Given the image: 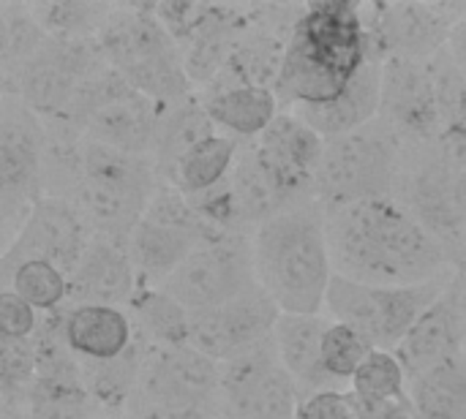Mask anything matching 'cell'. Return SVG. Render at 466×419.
I'll use <instances>...</instances> for the list:
<instances>
[{
    "instance_id": "obj_40",
    "label": "cell",
    "mask_w": 466,
    "mask_h": 419,
    "mask_svg": "<svg viewBox=\"0 0 466 419\" xmlns=\"http://www.w3.org/2000/svg\"><path fill=\"white\" fill-rule=\"evenodd\" d=\"M445 248V256H448V264L453 270H459L466 278V224L442 245Z\"/></svg>"
},
{
    "instance_id": "obj_19",
    "label": "cell",
    "mask_w": 466,
    "mask_h": 419,
    "mask_svg": "<svg viewBox=\"0 0 466 419\" xmlns=\"http://www.w3.org/2000/svg\"><path fill=\"white\" fill-rule=\"evenodd\" d=\"M466 352V303L464 284L451 281L445 294L420 316L410 335L396 349L399 363L407 371V379H418L442 363Z\"/></svg>"
},
{
    "instance_id": "obj_10",
    "label": "cell",
    "mask_w": 466,
    "mask_h": 419,
    "mask_svg": "<svg viewBox=\"0 0 466 419\" xmlns=\"http://www.w3.org/2000/svg\"><path fill=\"white\" fill-rule=\"evenodd\" d=\"M224 237L177 188L161 183L128 248L145 286H161L194 251Z\"/></svg>"
},
{
    "instance_id": "obj_27",
    "label": "cell",
    "mask_w": 466,
    "mask_h": 419,
    "mask_svg": "<svg viewBox=\"0 0 466 419\" xmlns=\"http://www.w3.org/2000/svg\"><path fill=\"white\" fill-rule=\"evenodd\" d=\"M238 153H240L238 139H232L227 134H213L186 153V158L177 164V169L172 172L167 185L177 188L188 199L210 194L229 177V172L238 161Z\"/></svg>"
},
{
    "instance_id": "obj_16",
    "label": "cell",
    "mask_w": 466,
    "mask_h": 419,
    "mask_svg": "<svg viewBox=\"0 0 466 419\" xmlns=\"http://www.w3.org/2000/svg\"><path fill=\"white\" fill-rule=\"evenodd\" d=\"M90 240V224L68 199L41 196L33 205L16 240L8 248H3V273L14 270L27 259H44L71 278Z\"/></svg>"
},
{
    "instance_id": "obj_28",
    "label": "cell",
    "mask_w": 466,
    "mask_h": 419,
    "mask_svg": "<svg viewBox=\"0 0 466 419\" xmlns=\"http://www.w3.org/2000/svg\"><path fill=\"white\" fill-rule=\"evenodd\" d=\"M418 419H466V352L410 382Z\"/></svg>"
},
{
    "instance_id": "obj_3",
    "label": "cell",
    "mask_w": 466,
    "mask_h": 419,
    "mask_svg": "<svg viewBox=\"0 0 466 419\" xmlns=\"http://www.w3.org/2000/svg\"><path fill=\"white\" fill-rule=\"evenodd\" d=\"M259 289L281 314L322 316L328 286L336 275L328 213L317 199L287 207L251 234Z\"/></svg>"
},
{
    "instance_id": "obj_17",
    "label": "cell",
    "mask_w": 466,
    "mask_h": 419,
    "mask_svg": "<svg viewBox=\"0 0 466 419\" xmlns=\"http://www.w3.org/2000/svg\"><path fill=\"white\" fill-rule=\"evenodd\" d=\"M279 319V305L257 289L227 305L191 314V346L224 365L273 338Z\"/></svg>"
},
{
    "instance_id": "obj_29",
    "label": "cell",
    "mask_w": 466,
    "mask_h": 419,
    "mask_svg": "<svg viewBox=\"0 0 466 419\" xmlns=\"http://www.w3.org/2000/svg\"><path fill=\"white\" fill-rule=\"evenodd\" d=\"M128 308L145 341L156 346H191V314L164 289L142 284Z\"/></svg>"
},
{
    "instance_id": "obj_26",
    "label": "cell",
    "mask_w": 466,
    "mask_h": 419,
    "mask_svg": "<svg viewBox=\"0 0 466 419\" xmlns=\"http://www.w3.org/2000/svg\"><path fill=\"white\" fill-rule=\"evenodd\" d=\"M213 134H216V125L208 117L199 95H186L180 101L164 104L158 112V128H156V142L150 153L161 183L172 177V172L177 169V164L186 158L191 147H197L202 139Z\"/></svg>"
},
{
    "instance_id": "obj_42",
    "label": "cell",
    "mask_w": 466,
    "mask_h": 419,
    "mask_svg": "<svg viewBox=\"0 0 466 419\" xmlns=\"http://www.w3.org/2000/svg\"><path fill=\"white\" fill-rule=\"evenodd\" d=\"M93 419H117V417H112V414H101V412H98Z\"/></svg>"
},
{
    "instance_id": "obj_34",
    "label": "cell",
    "mask_w": 466,
    "mask_h": 419,
    "mask_svg": "<svg viewBox=\"0 0 466 419\" xmlns=\"http://www.w3.org/2000/svg\"><path fill=\"white\" fill-rule=\"evenodd\" d=\"M38 357L33 338L27 341H8L0 338V395L3 409H25L30 387L35 382Z\"/></svg>"
},
{
    "instance_id": "obj_12",
    "label": "cell",
    "mask_w": 466,
    "mask_h": 419,
    "mask_svg": "<svg viewBox=\"0 0 466 419\" xmlns=\"http://www.w3.org/2000/svg\"><path fill=\"white\" fill-rule=\"evenodd\" d=\"M221 365L194 346L147 341L131 412L137 409H221Z\"/></svg>"
},
{
    "instance_id": "obj_38",
    "label": "cell",
    "mask_w": 466,
    "mask_h": 419,
    "mask_svg": "<svg viewBox=\"0 0 466 419\" xmlns=\"http://www.w3.org/2000/svg\"><path fill=\"white\" fill-rule=\"evenodd\" d=\"M131 419H224L221 409H137Z\"/></svg>"
},
{
    "instance_id": "obj_14",
    "label": "cell",
    "mask_w": 466,
    "mask_h": 419,
    "mask_svg": "<svg viewBox=\"0 0 466 419\" xmlns=\"http://www.w3.org/2000/svg\"><path fill=\"white\" fill-rule=\"evenodd\" d=\"M380 120L388 123L404 145L437 142L442 136L445 112L431 60L385 57Z\"/></svg>"
},
{
    "instance_id": "obj_41",
    "label": "cell",
    "mask_w": 466,
    "mask_h": 419,
    "mask_svg": "<svg viewBox=\"0 0 466 419\" xmlns=\"http://www.w3.org/2000/svg\"><path fill=\"white\" fill-rule=\"evenodd\" d=\"M448 55L453 57V63L461 68V74L466 76V14L456 22L451 41H448Z\"/></svg>"
},
{
    "instance_id": "obj_25",
    "label": "cell",
    "mask_w": 466,
    "mask_h": 419,
    "mask_svg": "<svg viewBox=\"0 0 466 419\" xmlns=\"http://www.w3.org/2000/svg\"><path fill=\"white\" fill-rule=\"evenodd\" d=\"M202 106L216 128H224L227 136L238 142L259 139L268 125L281 115L279 98L273 87H208L202 95Z\"/></svg>"
},
{
    "instance_id": "obj_35",
    "label": "cell",
    "mask_w": 466,
    "mask_h": 419,
    "mask_svg": "<svg viewBox=\"0 0 466 419\" xmlns=\"http://www.w3.org/2000/svg\"><path fill=\"white\" fill-rule=\"evenodd\" d=\"M371 352L374 346L350 324H341V322L328 324L325 338H322V363L339 387L352 384L355 374L360 371V365L366 363Z\"/></svg>"
},
{
    "instance_id": "obj_20",
    "label": "cell",
    "mask_w": 466,
    "mask_h": 419,
    "mask_svg": "<svg viewBox=\"0 0 466 419\" xmlns=\"http://www.w3.org/2000/svg\"><path fill=\"white\" fill-rule=\"evenodd\" d=\"M142 286L126 240L93 234L85 256L68 278L71 305H131Z\"/></svg>"
},
{
    "instance_id": "obj_7",
    "label": "cell",
    "mask_w": 466,
    "mask_h": 419,
    "mask_svg": "<svg viewBox=\"0 0 466 419\" xmlns=\"http://www.w3.org/2000/svg\"><path fill=\"white\" fill-rule=\"evenodd\" d=\"M453 275L418 286H374L344 275H333L325 297L330 322L350 324L374 349L396 352L420 316L445 294Z\"/></svg>"
},
{
    "instance_id": "obj_23",
    "label": "cell",
    "mask_w": 466,
    "mask_h": 419,
    "mask_svg": "<svg viewBox=\"0 0 466 419\" xmlns=\"http://www.w3.org/2000/svg\"><path fill=\"white\" fill-rule=\"evenodd\" d=\"M328 324L330 322L325 316L281 314L273 330L281 365L287 368V374L292 376L303 398L325 393V390H344L330 379L322 363V338H325Z\"/></svg>"
},
{
    "instance_id": "obj_15",
    "label": "cell",
    "mask_w": 466,
    "mask_h": 419,
    "mask_svg": "<svg viewBox=\"0 0 466 419\" xmlns=\"http://www.w3.org/2000/svg\"><path fill=\"white\" fill-rule=\"evenodd\" d=\"M251 145L289 207L317 199V177L328 139L319 136L303 117L284 109Z\"/></svg>"
},
{
    "instance_id": "obj_33",
    "label": "cell",
    "mask_w": 466,
    "mask_h": 419,
    "mask_svg": "<svg viewBox=\"0 0 466 419\" xmlns=\"http://www.w3.org/2000/svg\"><path fill=\"white\" fill-rule=\"evenodd\" d=\"M30 8L46 35L57 41L98 38L101 27L112 14V5L104 3H35Z\"/></svg>"
},
{
    "instance_id": "obj_6",
    "label": "cell",
    "mask_w": 466,
    "mask_h": 419,
    "mask_svg": "<svg viewBox=\"0 0 466 419\" xmlns=\"http://www.w3.org/2000/svg\"><path fill=\"white\" fill-rule=\"evenodd\" d=\"M401 150L404 142L382 120L328 139L317 177V202L322 210L333 213L350 205L393 196Z\"/></svg>"
},
{
    "instance_id": "obj_5",
    "label": "cell",
    "mask_w": 466,
    "mask_h": 419,
    "mask_svg": "<svg viewBox=\"0 0 466 419\" xmlns=\"http://www.w3.org/2000/svg\"><path fill=\"white\" fill-rule=\"evenodd\" d=\"M98 46L106 63L158 106L191 95L183 49L158 22L153 5L112 8L98 33Z\"/></svg>"
},
{
    "instance_id": "obj_37",
    "label": "cell",
    "mask_w": 466,
    "mask_h": 419,
    "mask_svg": "<svg viewBox=\"0 0 466 419\" xmlns=\"http://www.w3.org/2000/svg\"><path fill=\"white\" fill-rule=\"evenodd\" d=\"M298 419H363L350 390H325L300 401Z\"/></svg>"
},
{
    "instance_id": "obj_31",
    "label": "cell",
    "mask_w": 466,
    "mask_h": 419,
    "mask_svg": "<svg viewBox=\"0 0 466 419\" xmlns=\"http://www.w3.org/2000/svg\"><path fill=\"white\" fill-rule=\"evenodd\" d=\"M350 393L355 395L360 412H371L382 404L407 398L410 395V379H407V371L399 363L396 352L374 349L366 357V363L360 365V371L355 374Z\"/></svg>"
},
{
    "instance_id": "obj_9",
    "label": "cell",
    "mask_w": 466,
    "mask_h": 419,
    "mask_svg": "<svg viewBox=\"0 0 466 419\" xmlns=\"http://www.w3.org/2000/svg\"><path fill=\"white\" fill-rule=\"evenodd\" d=\"M393 196L440 245L466 224V172L440 142L404 145Z\"/></svg>"
},
{
    "instance_id": "obj_11",
    "label": "cell",
    "mask_w": 466,
    "mask_h": 419,
    "mask_svg": "<svg viewBox=\"0 0 466 419\" xmlns=\"http://www.w3.org/2000/svg\"><path fill=\"white\" fill-rule=\"evenodd\" d=\"M158 289L177 300L188 314H202L259 289L251 237L224 234L194 251Z\"/></svg>"
},
{
    "instance_id": "obj_39",
    "label": "cell",
    "mask_w": 466,
    "mask_h": 419,
    "mask_svg": "<svg viewBox=\"0 0 466 419\" xmlns=\"http://www.w3.org/2000/svg\"><path fill=\"white\" fill-rule=\"evenodd\" d=\"M363 419H418V412L412 406V398H399L390 404H382L371 412H363Z\"/></svg>"
},
{
    "instance_id": "obj_21",
    "label": "cell",
    "mask_w": 466,
    "mask_h": 419,
    "mask_svg": "<svg viewBox=\"0 0 466 419\" xmlns=\"http://www.w3.org/2000/svg\"><path fill=\"white\" fill-rule=\"evenodd\" d=\"M60 327L68 352L79 365H98L117 360L137 341L131 314L115 305H68L60 308Z\"/></svg>"
},
{
    "instance_id": "obj_22",
    "label": "cell",
    "mask_w": 466,
    "mask_h": 419,
    "mask_svg": "<svg viewBox=\"0 0 466 419\" xmlns=\"http://www.w3.org/2000/svg\"><path fill=\"white\" fill-rule=\"evenodd\" d=\"M382 57L371 55L366 65L358 71L352 85L344 90L341 98L322 104V106H298L289 109L303 117L319 136L333 139L350 131H358L374 120H380V101H382Z\"/></svg>"
},
{
    "instance_id": "obj_18",
    "label": "cell",
    "mask_w": 466,
    "mask_h": 419,
    "mask_svg": "<svg viewBox=\"0 0 466 419\" xmlns=\"http://www.w3.org/2000/svg\"><path fill=\"white\" fill-rule=\"evenodd\" d=\"M371 8L369 30L374 38L377 55L385 57H407V60H431L437 57L466 14L451 5H426V3H382L366 5Z\"/></svg>"
},
{
    "instance_id": "obj_8",
    "label": "cell",
    "mask_w": 466,
    "mask_h": 419,
    "mask_svg": "<svg viewBox=\"0 0 466 419\" xmlns=\"http://www.w3.org/2000/svg\"><path fill=\"white\" fill-rule=\"evenodd\" d=\"M0 106V224L8 248L44 196L46 125L19 95L3 93Z\"/></svg>"
},
{
    "instance_id": "obj_4",
    "label": "cell",
    "mask_w": 466,
    "mask_h": 419,
    "mask_svg": "<svg viewBox=\"0 0 466 419\" xmlns=\"http://www.w3.org/2000/svg\"><path fill=\"white\" fill-rule=\"evenodd\" d=\"M161 185L150 155H131L85 136L82 164L68 202L85 215L93 234L131 240Z\"/></svg>"
},
{
    "instance_id": "obj_24",
    "label": "cell",
    "mask_w": 466,
    "mask_h": 419,
    "mask_svg": "<svg viewBox=\"0 0 466 419\" xmlns=\"http://www.w3.org/2000/svg\"><path fill=\"white\" fill-rule=\"evenodd\" d=\"M158 112L161 106L156 101L134 90L90 115V120L85 123V136L131 155H150L158 128Z\"/></svg>"
},
{
    "instance_id": "obj_30",
    "label": "cell",
    "mask_w": 466,
    "mask_h": 419,
    "mask_svg": "<svg viewBox=\"0 0 466 419\" xmlns=\"http://www.w3.org/2000/svg\"><path fill=\"white\" fill-rule=\"evenodd\" d=\"M49 41L46 30L35 19L30 5H3L0 11V63L3 87H8L19 71L41 52Z\"/></svg>"
},
{
    "instance_id": "obj_36",
    "label": "cell",
    "mask_w": 466,
    "mask_h": 419,
    "mask_svg": "<svg viewBox=\"0 0 466 419\" xmlns=\"http://www.w3.org/2000/svg\"><path fill=\"white\" fill-rule=\"evenodd\" d=\"M41 319L38 311L25 303L16 292L3 289L0 292V338L8 341H27L35 335Z\"/></svg>"
},
{
    "instance_id": "obj_32",
    "label": "cell",
    "mask_w": 466,
    "mask_h": 419,
    "mask_svg": "<svg viewBox=\"0 0 466 419\" xmlns=\"http://www.w3.org/2000/svg\"><path fill=\"white\" fill-rule=\"evenodd\" d=\"M5 286L30 303L38 314H55L68 303V275L44 259H27L14 270L3 273Z\"/></svg>"
},
{
    "instance_id": "obj_2",
    "label": "cell",
    "mask_w": 466,
    "mask_h": 419,
    "mask_svg": "<svg viewBox=\"0 0 466 419\" xmlns=\"http://www.w3.org/2000/svg\"><path fill=\"white\" fill-rule=\"evenodd\" d=\"M377 55L358 3H306L292 25L273 93L287 109L322 106L344 95L366 60Z\"/></svg>"
},
{
    "instance_id": "obj_1",
    "label": "cell",
    "mask_w": 466,
    "mask_h": 419,
    "mask_svg": "<svg viewBox=\"0 0 466 419\" xmlns=\"http://www.w3.org/2000/svg\"><path fill=\"white\" fill-rule=\"evenodd\" d=\"M328 243L336 273L360 284L418 286L451 275L440 240L396 196L328 213Z\"/></svg>"
},
{
    "instance_id": "obj_13",
    "label": "cell",
    "mask_w": 466,
    "mask_h": 419,
    "mask_svg": "<svg viewBox=\"0 0 466 419\" xmlns=\"http://www.w3.org/2000/svg\"><path fill=\"white\" fill-rule=\"evenodd\" d=\"M221 417L224 419H298L300 390L281 365L276 341L221 365Z\"/></svg>"
}]
</instances>
